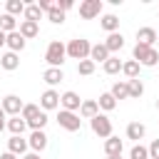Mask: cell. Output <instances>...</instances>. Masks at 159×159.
<instances>
[{
    "label": "cell",
    "instance_id": "16",
    "mask_svg": "<svg viewBox=\"0 0 159 159\" xmlns=\"http://www.w3.org/2000/svg\"><path fill=\"white\" fill-rule=\"evenodd\" d=\"M144 134H147V127L142 122H129L127 124V139H132V142L139 144V139H144Z\"/></svg>",
    "mask_w": 159,
    "mask_h": 159
},
{
    "label": "cell",
    "instance_id": "32",
    "mask_svg": "<svg viewBox=\"0 0 159 159\" xmlns=\"http://www.w3.org/2000/svg\"><path fill=\"white\" fill-rule=\"evenodd\" d=\"M25 20H30V22H37L40 20V15H42V10L37 7V5H25Z\"/></svg>",
    "mask_w": 159,
    "mask_h": 159
},
{
    "label": "cell",
    "instance_id": "19",
    "mask_svg": "<svg viewBox=\"0 0 159 159\" xmlns=\"http://www.w3.org/2000/svg\"><path fill=\"white\" fill-rule=\"evenodd\" d=\"M104 47L109 50V55H112V52H119V50L124 47V35H122V32H112V35H107Z\"/></svg>",
    "mask_w": 159,
    "mask_h": 159
},
{
    "label": "cell",
    "instance_id": "46",
    "mask_svg": "<svg viewBox=\"0 0 159 159\" xmlns=\"http://www.w3.org/2000/svg\"><path fill=\"white\" fill-rule=\"evenodd\" d=\"M157 45H159V32H157Z\"/></svg>",
    "mask_w": 159,
    "mask_h": 159
},
{
    "label": "cell",
    "instance_id": "22",
    "mask_svg": "<svg viewBox=\"0 0 159 159\" xmlns=\"http://www.w3.org/2000/svg\"><path fill=\"white\" fill-rule=\"evenodd\" d=\"M97 114H99L97 99H84V102L80 104V117H84V119H92V117H97Z\"/></svg>",
    "mask_w": 159,
    "mask_h": 159
},
{
    "label": "cell",
    "instance_id": "43",
    "mask_svg": "<svg viewBox=\"0 0 159 159\" xmlns=\"http://www.w3.org/2000/svg\"><path fill=\"white\" fill-rule=\"evenodd\" d=\"M2 129H5V119H0V132H2Z\"/></svg>",
    "mask_w": 159,
    "mask_h": 159
},
{
    "label": "cell",
    "instance_id": "1",
    "mask_svg": "<svg viewBox=\"0 0 159 159\" xmlns=\"http://www.w3.org/2000/svg\"><path fill=\"white\" fill-rule=\"evenodd\" d=\"M132 60H134V62H139V65H144V67H154V65L159 62V50H157V47H147V45L137 42V45H134V50H132Z\"/></svg>",
    "mask_w": 159,
    "mask_h": 159
},
{
    "label": "cell",
    "instance_id": "26",
    "mask_svg": "<svg viewBox=\"0 0 159 159\" xmlns=\"http://www.w3.org/2000/svg\"><path fill=\"white\" fill-rule=\"evenodd\" d=\"M102 70H104L107 75H119V72H122V60H119L117 55H112V57L102 65Z\"/></svg>",
    "mask_w": 159,
    "mask_h": 159
},
{
    "label": "cell",
    "instance_id": "35",
    "mask_svg": "<svg viewBox=\"0 0 159 159\" xmlns=\"http://www.w3.org/2000/svg\"><path fill=\"white\" fill-rule=\"evenodd\" d=\"M94 67H97V65H94L92 60H82V62H77V75H84V77H87V75L94 72Z\"/></svg>",
    "mask_w": 159,
    "mask_h": 159
},
{
    "label": "cell",
    "instance_id": "33",
    "mask_svg": "<svg viewBox=\"0 0 159 159\" xmlns=\"http://www.w3.org/2000/svg\"><path fill=\"white\" fill-rule=\"evenodd\" d=\"M47 122H50V119H47V114H45V112H40L32 122H27V127H30L32 132H37V129H45V124H47Z\"/></svg>",
    "mask_w": 159,
    "mask_h": 159
},
{
    "label": "cell",
    "instance_id": "47",
    "mask_svg": "<svg viewBox=\"0 0 159 159\" xmlns=\"http://www.w3.org/2000/svg\"><path fill=\"white\" fill-rule=\"evenodd\" d=\"M157 109H159V99H157Z\"/></svg>",
    "mask_w": 159,
    "mask_h": 159
},
{
    "label": "cell",
    "instance_id": "39",
    "mask_svg": "<svg viewBox=\"0 0 159 159\" xmlns=\"http://www.w3.org/2000/svg\"><path fill=\"white\" fill-rule=\"evenodd\" d=\"M57 7H60L62 12H67V10H72V7H75V2H72V0H60V2H57Z\"/></svg>",
    "mask_w": 159,
    "mask_h": 159
},
{
    "label": "cell",
    "instance_id": "17",
    "mask_svg": "<svg viewBox=\"0 0 159 159\" xmlns=\"http://www.w3.org/2000/svg\"><path fill=\"white\" fill-rule=\"evenodd\" d=\"M122 147H124V142L119 137H107L104 139V154L107 157H119L122 154Z\"/></svg>",
    "mask_w": 159,
    "mask_h": 159
},
{
    "label": "cell",
    "instance_id": "6",
    "mask_svg": "<svg viewBox=\"0 0 159 159\" xmlns=\"http://www.w3.org/2000/svg\"><path fill=\"white\" fill-rule=\"evenodd\" d=\"M0 107H2V112H5V114H10V117H20V112H22L25 102H22L17 94H5Z\"/></svg>",
    "mask_w": 159,
    "mask_h": 159
},
{
    "label": "cell",
    "instance_id": "44",
    "mask_svg": "<svg viewBox=\"0 0 159 159\" xmlns=\"http://www.w3.org/2000/svg\"><path fill=\"white\" fill-rule=\"evenodd\" d=\"M0 119H5V112H2V107H0Z\"/></svg>",
    "mask_w": 159,
    "mask_h": 159
},
{
    "label": "cell",
    "instance_id": "42",
    "mask_svg": "<svg viewBox=\"0 0 159 159\" xmlns=\"http://www.w3.org/2000/svg\"><path fill=\"white\" fill-rule=\"evenodd\" d=\"M0 159H17L15 154H10V152H5V154H0Z\"/></svg>",
    "mask_w": 159,
    "mask_h": 159
},
{
    "label": "cell",
    "instance_id": "37",
    "mask_svg": "<svg viewBox=\"0 0 159 159\" xmlns=\"http://www.w3.org/2000/svg\"><path fill=\"white\" fill-rule=\"evenodd\" d=\"M147 149H149V159H159V139H154Z\"/></svg>",
    "mask_w": 159,
    "mask_h": 159
},
{
    "label": "cell",
    "instance_id": "25",
    "mask_svg": "<svg viewBox=\"0 0 159 159\" xmlns=\"http://www.w3.org/2000/svg\"><path fill=\"white\" fill-rule=\"evenodd\" d=\"M109 94H112L114 99H129V89H127V80H122V82H114V84H112V89H109Z\"/></svg>",
    "mask_w": 159,
    "mask_h": 159
},
{
    "label": "cell",
    "instance_id": "48",
    "mask_svg": "<svg viewBox=\"0 0 159 159\" xmlns=\"http://www.w3.org/2000/svg\"><path fill=\"white\" fill-rule=\"evenodd\" d=\"M157 17H159V12H157Z\"/></svg>",
    "mask_w": 159,
    "mask_h": 159
},
{
    "label": "cell",
    "instance_id": "13",
    "mask_svg": "<svg viewBox=\"0 0 159 159\" xmlns=\"http://www.w3.org/2000/svg\"><path fill=\"white\" fill-rule=\"evenodd\" d=\"M42 80L50 84V89H55V84H60V82L65 80V72H62L60 67H47V70L42 72Z\"/></svg>",
    "mask_w": 159,
    "mask_h": 159
},
{
    "label": "cell",
    "instance_id": "41",
    "mask_svg": "<svg viewBox=\"0 0 159 159\" xmlns=\"http://www.w3.org/2000/svg\"><path fill=\"white\" fill-rule=\"evenodd\" d=\"M5 40H7V35H5L2 30H0V47H5Z\"/></svg>",
    "mask_w": 159,
    "mask_h": 159
},
{
    "label": "cell",
    "instance_id": "40",
    "mask_svg": "<svg viewBox=\"0 0 159 159\" xmlns=\"http://www.w3.org/2000/svg\"><path fill=\"white\" fill-rule=\"evenodd\" d=\"M22 159H40V154L37 152H27V154H22Z\"/></svg>",
    "mask_w": 159,
    "mask_h": 159
},
{
    "label": "cell",
    "instance_id": "28",
    "mask_svg": "<svg viewBox=\"0 0 159 159\" xmlns=\"http://www.w3.org/2000/svg\"><path fill=\"white\" fill-rule=\"evenodd\" d=\"M0 30H2L5 35L15 32V30H17V20H15L12 15H7V12H5V15H0Z\"/></svg>",
    "mask_w": 159,
    "mask_h": 159
},
{
    "label": "cell",
    "instance_id": "2",
    "mask_svg": "<svg viewBox=\"0 0 159 159\" xmlns=\"http://www.w3.org/2000/svg\"><path fill=\"white\" fill-rule=\"evenodd\" d=\"M65 47H67V57H70V60H77V62L89 60V50H92V45H89L84 37H75V40H70Z\"/></svg>",
    "mask_w": 159,
    "mask_h": 159
},
{
    "label": "cell",
    "instance_id": "24",
    "mask_svg": "<svg viewBox=\"0 0 159 159\" xmlns=\"http://www.w3.org/2000/svg\"><path fill=\"white\" fill-rule=\"evenodd\" d=\"M127 89H129V99H139L144 94V84H142L139 77L137 80H127Z\"/></svg>",
    "mask_w": 159,
    "mask_h": 159
},
{
    "label": "cell",
    "instance_id": "38",
    "mask_svg": "<svg viewBox=\"0 0 159 159\" xmlns=\"http://www.w3.org/2000/svg\"><path fill=\"white\" fill-rule=\"evenodd\" d=\"M55 5H57V2H52V0H40V2H37V7H40L42 12H50Z\"/></svg>",
    "mask_w": 159,
    "mask_h": 159
},
{
    "label": "cell",
    "instance_id": "15",
    "mask_svg": "<svg viewBox=\"0 0 159 159\" xmlns=\"http://www.w3.org/2000/svg\"><path fill=\"white\" fill-rule=\"evenodd\" d=\"M5 45L10 47V52H22V50H25V45H27V40H25V37L15 30V32H10V35H7Z\"/></svg>",
    "mask_w": 159,
    "mask_h": 159
},
{
    "label": "cell",
    "instance_id": "10",
    "mask_svg": "<svg viewBox=\"0 0 159 159\" xmlns=\"http://www.w3.org/2000/svg\"><path fill=\"white\" fill-rule=\"evenodd\" d=\"M27 147L32 149V152H45L47 149V134H45V129H37V132H32L30 134V139H27Z\"/></svg>",
    "mask_w": 159,
    "mask_h": 159
},
{
    "label": "cell",
    "instance_id": "20",
    "mask_svg": "<svg viewBox=\"0 0 159 159\" xmlns=\"http://www.w3.org/2000/svg\"><path fill=\"white\" fill-rule=\"evenodd\" d=\"M0 67H2V70H7V72L17 70V67H20V55H17V52H10V50H7V52H5L2 57H0Z\"/></svg>",
    "mask_w": 159,
    "mask_h": 159
},
{
    "label": "cell",
    "instance_id": "5",
    "mask_svg": "<svg viewBox=\"0 0 159 159\" xmlns=\"http://www.w3.org/2000/svg\"><path fill=\"white\" fill-rule=\"evenodd\" d=\"M57 124H60L62 129H67V132H77V129L82 127V119H80V114H75V112L60 109V114H57Z\"/></svg>",
    "mask_w": 159,
    "mask_h": 159
},
{
    "label": "cell",
    "instance_id": "29",
    "mask_svg": "<svg viewBox=\"0 0 159 159\" xmlns=\"http://www.w3.org/2000/svg\"><path fill=\"white\" fill-rule=\"evenodd\" d=\"M97 107H99V109H104V112H112V109L117 107V99H114L109 92H104V94H99V99H97Z\"/></svg>",
    "mask_w": 159,
    "mask_h": 159
},
{
    "label": "cell",
    "instance_id": "12",
    "mask_svg": "<svg viewBox=\"0 0 159 159\" xmlns=\"http://www.w3.org/2000/svg\"><path fill=\"white\" fill-rule=\"evenodd\" d=\"M109 57H112V55H109V50L104 47V42H97V45H92V50H89V60H92L94 65H97V62H102V65H104Z\"/></svg>",
    "mask_w": 159,
    "mask_h": 159
},
{
    "label": "cell",
    "instance_id": "11",
    "mask_svg": "<svg viewBox=\"0 0 159 159\" xmlns=\"http://www.w3.org/2000/svg\"><path fill=\"white\" fill-rule=\"evenodd\" d=\"M137 42H142L147 47H154L157 45V30L154 27H139L137 30Z\"/></svg>",
    "mask_w": 159,
    "mask_h": 159
},
{
    "label": "cell",
    "instance_id": "3",
    "mask_svg": "<svg viewBox=\"0 0 159 159\" xmlns=\"http://www.w3.org/2000/svg\"><path fill=\"white\" fill-rule=\"evenodd\" d=\"M65 57H67V47H65L60 40H52V42L47 45V50H45V62H47L50 67H60V70H62Z\"/></svg>",
    "mask_w": 159,
    "mask_h": 159
},
{
    "label": "cell",
    "instance_id": "4",
    "mask_svg": "<svg viewBox=\"0 0 159 159\" xmlns=\"http://www.w3.org/2000/svg\"><path fill=\"white\" fill-rule=\"evenodd\" d=\"M89 127H92V132H94L97 137H102V139L112 137V119H109L107 114H97V117H92V119H89Z\"/></svg>",
    "mask_w": 159,
    "mask_h": 159
},
{
    "label": "cell",
    "instance_id": "34",
    "mask_svg": "<svg viewBox=\"0 0 159 159\" xmlns=\"http://www.w3.org/2000/svg\"><path fill=\"white\" fill-rule=\"evenodd\" d=\"M47 20H50L52 25H62V22H65V12H62V10H60V7L55 5V7H52V10L47 12Z\"/></svg>",
    "mask_w": 159,
    "mask_h": 159
},
{
    "label": "cell",
    "instance_id": "27",
    "mask_svg": "<svg viewBox=\"0 0 159 159\" xmlns=\"http://www.w3.org/2000/svg\"><path fill=\"white\" fill-rule=\"evenodd\" d=\"M139 62H134V60H127V62H122V72L127 75V80H137L139 77Z\"/></svg>",
    "mask_w": 159,
    "mask_h": 159
},
{
    "label": "cell",
    "instance_id": "9",
    "mask_svg": "<svg viewBox=\"0 0 159 159\" xmlns=\"http://www.w3.org/2000/svg\"><path fill=\"white\" fill-rule=\"evenodd\" d=\"M60 104H62V109H67V112H77L80 109V104H82V99H80V94L77 92H62L60 94Z\"/></svg>",
    "mask_w": 159,
    "mask_h": 159
},
{
    "label": "cell",
    "instance_id": "8",
    "mask_svg": "<svg viewBox=\"0 0 159 159\" xmlns=\"http://www.w3.org/2000/svg\"><path fill=\"white\" fill-rule=\"evenodd\" d=\"M57 107H60V92L57 89H45L40 94V109L50 112V109H57Z\"/></svg>",
    "mask_w": 159,
    "mask_h": 159
},
{
    "label": "cell",
    "instance_id": "36",
    "mask_svg": "<svg viewBox=\"0 0 159 159\" xmlns=\"http://www.w3.org/2000/svg\"><path fill=\"white\" fill-rule=\"evenodd\" d=\"M129 159H149V149L142 147V144H134L132 152H129Z\"/></svg>",
    "mask_w": 159,
    "mask_h": 159
},
{
    "label": "cell",
    "instance_id": "14",
    "mask_svg": "<svg viewBox=\"0 0 159 159\" xmlns=\"http://www.w3.org/2000/svg\"><path fill=\"white\" fill-rule=\"evenodd\" d=\"M7 152L20 157V154H27V139L25 137H10L7 139Z\"/></svg>",
    "mask_w": 159,
    "mask_h": 159
},
{
    "label": "cell",
    "instance_id": "30",
    "mask_svg": "<svg viewBox=\"0 0 159 159\" xmlns=\"http://www.w3.org/2000/svg\"><path fill=\"white\" fill-rule=\"evenodd\" d=\"M5 10H7V15H12V17H15V15H22V12H25V2H22V0H7V2H5Z\"/></svg>",
    "mask_w": 159,
    "mask_h": 159
},
{
    "label": "cell",
    "instance_id": "18",
    "mask_svg": "<svg viewBox=\"0 0 159 159\" xmlns=\"http://www.w3.org/2000/svg\"><path fill=\"white\" fill-rule=\"evenodd\" d=\"M17 32H20L25 40H32V37L40 35V25H37V22H30V20H22L20 27H17Z\"/></svg>",
    "mask_w": 159,
    "mask_h": 159
},
{
    "label": "cell",
    "instance_id": "21",
    "mask_svg": "<svg viewBox=\"0 0 159 159\" xmlns=\"http://www.w3.org/2000/svg\"><path fill=\"white\" fill-rule=\"evenodd\" d=\"M5 127L12 132V137H22L25 129H27V122H25L22 117H10V119L5 122Z\"/></svg>",
    "mask_w": 159,
    "mask_h": 159
},
{
    "label": "cell",
    "instance_id": "31",
    "mask_svg": "<svg viewBox=\"0 0 159 159\" xmlns=\"http://www.w3.org/2000/svg\"><path fill=\"white\" fill-rule=\"evenodd\" d=\"M40 112H42V109H40V104H25V107H22V112H20V117H22L25 122H32Z\"/></svg>",
    "mask_w": 159,
    "mask_h": 159
},
{
    "label": "cell",
    "instance_id": "23",
    "mask_svg": "<svg viewBox=\"0 0 159 159\" xmlns=\"http://www.w3.org/2000/svg\"><path fill=\"white\" fill-rule=\"evenodd\" d=\"M99 25H102V30H107V32L112 35V32H117V30H119V17H117V15H112V12H107V15H102Z\"/></svg>",
    "mask_w": 159,
    "mask_h": 159
},
{
    "label": "cell",
    "instance_id": "45",
    "mask_svg": "<svg viewBox=\"0 0 159 159\" xmlns=\"http://www.w3.org/2000/svg\"><path fill=\"white\" fill-rule=\"evenodd\" d=\"M107 159H122V154H119V157H107Z\"/></svg>",
    "mask_w": 159,
    "mask_h": 159
},
{
    "label": "cell",
    "instance_id": "7",
    "mask_svg": "<svg viewBox=\"0 0 159 159\" xmlns=\"http://www.w3.org/2000/svg\"><path fill=\"white\" fill-rule=\"evenodd\" d=\"M99 15H102V0H84V2H80V17L94 20Z\"/></svg>",
    "mask_w": 159,
    "mask_h": 159
}]
</instances>
